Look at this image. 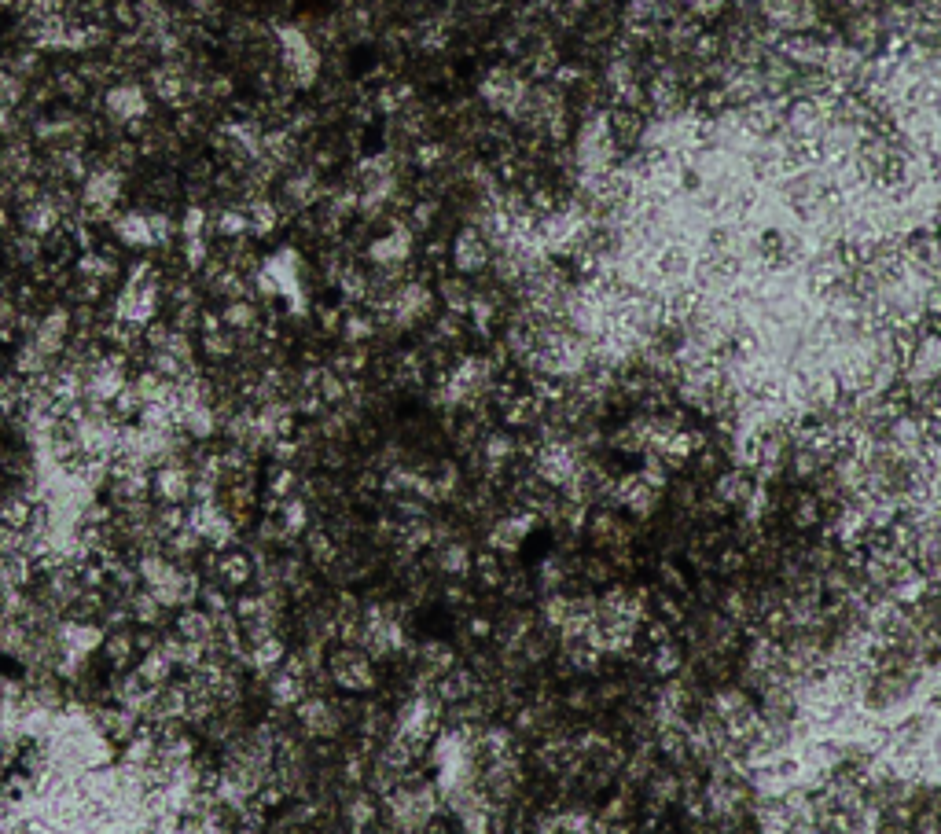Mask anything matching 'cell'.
Listing matches in <instances>:
<instances>
[{"label": "cell", "mask_w": 941, "mask_h": 834, "mask_svg": "<svg viewBox=\"0 0 941 834\" xmlns=\"http://www.w3.org/2000/svg\"><path fill=\"white\" fill-rule=\"evenodd\" d=\"M302 541H306V559L313 566H320V570H328V566H335L339 563V541L331 537L328 530H313L309 526L306 533H302Z\"/></svg>", "instance_id": "27"}, {"label": "cell", "mask_w": 941, "mask_h": 834, "mask_svg": "<svg viewBox=\"0 0 941 834\" xmlns=\"http://www.w3.org/2000/svg\"><path fill=\"white\" fill-rule=\"evenodd\" d=\"M714 493L725 500L728 508H743L747 496L754 493V478H750L747 467H728L714 478Z\"/></svg>", "instance_id": "21"}, {"label": "cell", "mask_w": 941, "mask_h": 834, "mask_svg": "<svg viewBox=\"0 0 941 834\" xmlns=\"http://www.w3.org/2000/svg\"><path fill=\"white\" fill-rule=\"evenodd\" d=\"M276 522L284 526L287 541L302 537V533L309 530V500L306 496H298V493L284 496V500H280V508H276Z\"/></svg>", "instance_id": "24"}, {"label": "cell", "mask_w": 941, "mask_h": 834, "mask_svg": "<svg viewBox=\"0 0 941 834\" xmlns=\"http://www.w3.org/2000/svg\"><path fill=\"white\" fill-rule=\"evenodd\" d=\"M467 629H471V640L482 643V640H489V636H493V621H486L482 614H475V618L467 621Z\"/></svg>", "instance_id": "40"}, {"label": "cell", "mask_w": 941, "mask_h": 834, "mask_svg": "<svg viewBox=\"0 0 941 834\" xmlns=\"http://www.w3.org/2000/svg\"><path fill=\"white\" fill-rule=\"evenodd\" d=\"M567 563H563V555H548L545 563H541V570H537V588L541 592H559V588L567 585Z\"/></svg>", "instance_id": "36"}, {"label": "cell", "mask_w": 941, "mask_h": 834, "mask_svg": "<svg viewBox=\"0 0 941 834\" xmlns=\"http://www.w3.org/2000/svg\"><path fill=\"white\" fill-rule=\"evenodd\" d=\"M688 662V654L681 651V643L673 640H662V643H655L651 647V654H647V665H651V673L655 677H662V680H669V677H677V669Z\"/></svg>", "instance_id": "25"}, {"label": "cell", "mask_w": 941, "mask_h": 834, "mask_svg": "<svg viewBox=\"0 0 941 834\" xmlns=\"http://www.w3.org/2000/svg\"><path fill=\"white\" fill-rule=\"evenodd\" d=\"M254 574H258V563H254V555L247 552H217L214 559V581L221 588H228V592H243L247 585H254Z\"/></svg>", "instance_id": "14"}, {"label": "cell", "mask_w": 941, "mask_h": 834, "mask_svg": "<svg viewBox=\"0 0 941 834\" xmlns=\"http://www.w3.org/2000/svg\"><path fill=\"white\" fill-rule=\"evenodd\" d=\"M221 320H225V327H228V331H236V335H254V331L261 327L258 305L250 302V298L225 302V309H221Z\"/></svg>", "instance_id": "28"}, {"label": "cell", "mask_w": 941, "mask_h": 834, "mask_svg": "<svg viewBox=\"0 0 941 834\" xmlns=\"http://www.w3.org/2000/svg\"><path fill=\"white\" fill-rule=\"evenodd\" d=\"M159 305H162V280H148V283L125 280V287L118 291V298H114V316H118L122 324H133L144 331V327L159 316Z\"/></svg>", "instance_id": "4"}, {"label": "cell", "mask_w": 941, "mask_h": 834, "mask_svg": "<svg viewBox=\"0 0 941 834\" xmlns=\"http://www.w3.org/2000/svg\"><path fill=\"white\" fill-rule=\"evenodd\" d=\"M287 658V643L280 632H265V636H254V640H247V647H243V662L258 673L261 680L269 677L273 669H280Z\"/></svg>", "instance_id": "13"}, {"label": "cell", "mask_w": 941, "mask_h": 834, "mask_svg": "<svg viewBox=\"0 0 941 834\" xmlns=\"http://www.w3.org/2000/svg\"><path fill=\"white\" fill-rule=\"evenodd\" d=\"M324 665H328L335 688H342L346 695H361V691L375 688V658L364 647H353V643L331 647Z\"/></svg>", "instance_id": "3"}, {"label": "cell", "mask_w": 941, "mask_h": 834, "mask_svg": "<svg viewBox=\"0 0 941 834\" xmlns=\"http://www.w3.org/2000/svg\"><path fill=\"white\" fill-rule=\"evenodd\" d=\"M111 232L125 250H151L155 247L148 210H118L114 221H111Z\"/></svg>", "instance_id": "15"}, {"label": "cell", "mask_w": 941, "mask_h": 834, "mask_svg": "<svg viewBox=\"0 0 941 834\" xmlns=\"http://www.w3.org/2000/svg\"><path fill=\"white\" fill-rule=\"evenodd\" d=\"M100 651H103V658H107V665H111V669H129V665H133V654H140L137 651V636H133V625L107 629Z\"/></svg>", "instance_id": "20"}, {"label": "cell", "mask_w": 941, "mask_h": 834, "mask_svg": "<svg viewBox=\"0 0 941 834\" xmlns=\"http://www.w3.org/2000/svg\"><path fill=\"white\" fill-rule=\"evenodd\" d=\"M533 81L526 78V70L508 67V63H497V67L486 70V78L478 85V96L493 114H504V118H515L522 111V103L530 96Z\"/></svg>", "instance_id": "2"}, {"label": "cell", "mask_w": 941, "mask_h": 834, "mask_svg": "<svg viewBox=\"0 0 941 834\" xmlns=\"http://www.w3.org/2000/svg\"><path fill=\"white\" fill-rule=\"evenodd\" d=\"M541 519V515H533V511H522V515H508V519H500L489 526L486 533V544L493 548V552L500 555H515L526 544V537L533 533V522Z\"/></svg>", "instance_id": "12"}, {"label": "cell", "mask_w": 941, "mask_h": 834, "mask_svg": "<svg viewBox=\"0 0 941 834\" xmlns=\"http://www.w3.org/2000/svg\"><path fill=\"white\" fill-rule=\"evenodd\" d=\"M728 4H732V0H684V8H688V15H692V19H699V23H710V19H721V15L728 12Z\"/></svg>", "instance_id": "38"}, {"label": "cell", "mask_w": 941, "mask_h": 834, "mask_svg": "<svg viewBox=\"0 0 941 834\" xmlns=\"http://www.w3.org/2000/svg\"><path fill=\"white\" fill-rule=\"evenodd\" d=\"M188 526L203 537L206 548H228V544L236 541L239 522L221 508V500H195L192 508H188Z\"/></svg>", "instance_id": "9"}, {"label": "cell", "mask_w": 941, "mask_h": 834, "mask_svg": "<svg viewBox=\"0 0 941 834\" xmlns=\"http://www.w3.org/2000/svg\"><path fill=\"white\" fill-rule=\"evenodd\" d=\"M717 607L725 610L728 618H736L739 625H747V621L754 618V585H747V581L739 577L736 585L721 588V599H717Z\"/></svg>", "instance_id": "22"}, {"label": "cell", "mask_w": 941, "mask_h": 834, "mask_svg": "<svg viewBox=\"0 0 941 834\" xmlns=\"http://www.w3.org/2000/svg\"><path fill=\"white\" fill-rule=\"evenodd\" d=\"M658 585H662V592H673V596H688V592H692L688 574H684L673 559H662V563H658Z\"/></svg>", "instance_id": "37"}, {"label": "cell", "mask_w": 941, "mask_h": 834, "mask_svg": "<svg viewBox=\"0 0 941 834\" xmlns=\"http://www.w3.org/2000/svg\"><path fill=\"white\" fill-rule=\"evenodd\" d=\"M787 511H791V526L798 533L817 530L820 522H824V500L817 493H794Z\"/></svg>", "instance_id": "23"}, {"label": "cell", "mask_w": 941, "mask_h": 834, "mask_svg": "<svg viewBox=\"0 0 941 834\" xmlns=\"http://www.w3.org/2000/svg\"><path fill=\"white\" fill-rule=\"evenodd\" d=\"M375 335V320H372V309L368 313H361V309H350V313H342V331L339 339L350 342V346H364V342Z\"/></svg>", "instance_id": "32"}, {"label": "cell", "mask_w": 941, "mask_h": 834, "mask_svg": "<svg viewBox=\"0 0 941 834\" xmlns=\"http://www.w3.org/2000/svg\"><path fill=\"white\" fill-rule=\"evenodd\" d=\"M761 23H769L780 34H813L820 23L813 0H761Z\"/></svg>", "instance_id": "8"}, {"label": "cell", "mask_w": 941, "mask_h": 834, "mask_svg": "<svg viewBox=\"0 0 941 834\" xmlns=\"http://www.w3.org/2000/svg\"><path fill=\"white\" fill-rule=\"evenodd\" d=\"M567 706L574 713H589L596 706V691L592 688H570L567 691Z\"/></svg>", "instance_id": "39"}, {"label": "cell", "mask_w": 941, "mask_h": 834, "mask_svg": "<svg viewBox=\"0 0 941 834\" xmlns=\"http://www.w3.org/2000/svg\"><path fill=\"white\" fill-rule=\"evenodd\" d=\"M192 485V463H184L181 456L159 460L151 467V500L155 504H192Z\"/></svg>", "instance_id": "5"}, {"label": "cell", "mask_w": 941, "mask_h": 834, "mask_svg": "<svg viewBox=\"0 0 941 834\" xmlns=\"http://www.w3.org/2000/svg\"><path fill=\"white\" fill-rule=\"evenodd\" d=\"M471 574L478 577V585L482 588H504V577H508V570H504V563H500V552H482L475 555V563H471Z\"/></svg>", "instance_id": "33"}, {"label": "cell", "mask_w": 941, "mask_h": 834, "mask_svg": "<svg viewBox=\"0 0 941 834\" xmlns=\"http://www.w3.org/2000/svg\"><path fill=\"white\" fill-rule=\"evenodd\" d=\"M379 816V805H375L368 794H353L350 801H346V820H350L353 831H364V827H372V820Z\"/></svg>", "instance_id": "35"}, {"label": "cell", "mask_w": 941, "mask_h": 834, "mask_svg": "<svg viewBox=\"0 0 941 834\" xmlns=\"http://www.w3.org/2000/svg\"><path fill=\"white\" fill-rule=\"evenodd\" d=\"M265 695H269V702H273L276 710H295L298 702L306 699V680L298 677V673H291L287 665H280V669H273V673L265 677Z\"/></svg>", "instance_id": "16"}, {"label": "cell", "mask_w": 941, "mask_h": 834, "mask_svg": "<svg viewBox=\"0 0 941 834\" xmlns=\"http://www.w3.org/2000/svg\"><path fill=\"white\" fill-rule=\"evenodd\" d=\"M449 265L460 276H478L493 265V243L486 239V232L478 225H464L449 239Z\"/></svg>", "instance_id": "6"}, {"label": "cell", "mask_w": 941, "mask_h": 834, "mask_svg": "<svg viewBox=\"0 0 941 834\" xmlns=\"http://www.w3.org/2000/svg\"><path fill=\"white\" fill-rule=\"evenodd\" d=\"M434 313V291L423 280H405L397 287L394 305H390V324L394 327H416L431 320Z\"/></svg>", "instance_id": "11"}, {"label": "cell", "mask_w": 941, "mask_h": 834, "mask_svg": "<svg viewBox=\"0 0 941 834\" xmlns=\"http://www.w3.org/2000/svg\"><path fill=\"white\" fill-rule=\"evenodd\" d=\"M173 629L181 632L184 640H192V643H214V636H217V618L210 614L206 607H181V614H177V621H173Z\"/></svg>", "instance_id": "17"}, {"label": "cell", "mask_w": 941, "mask_h": 834, "mask_svg": "<svg viewBox=\"0 0 941 834\" xmlns=\"http://www.w3.org/2000/svg\"><path fill=\"white\" fill-rule=\"evenodd\" d=\"M714 570L721 577H739L750 570V552L743 548V544L736 541H725L721 548L714 552Z\"/></svg>", "instance_id": "31"}, {"label": "cell", "mask_w": 941, "mask_h": 834, "mask_svg": "<svg viewBox=\"0 0 941 834\" xmlns=\"http://www.w3.org/2000/svg\"><path fill=\"white\" fill-rule=\"evenodd\" d=\"M585 533H589V544L596 552H618V548H629L633 544V522L618 515L614 508H596L589 511L585 519Z\"/></svg>", "instance_id": "10"}, {"label": "cell", "mask_w": 941, "mask_h": 834, "mask_svg": "<svg viewBox=\"0 0 941 834\" xmlns=\"http://www.w3.org/2000/svg\"><path fill=\"white\" fill-rule=\"evenodd\" d=\"M8 232V206H4V199H0V236Z\"/></svg>", "instance_id": "41"}, {"label": "cell", "mask_w": 941, "mask_h": 834, "mask_svg": "<svg viewBox=\"0 0 941 834\" xmlns=\"http://www.w3.org/2000/svg\"><path fill=\"white\" fill-rule=\"evenodd\" d=\"M125 603V610H129V621L133 625H162V618H166V603H162L151 588H144V585H137L129 596L122 599Z\"/></svg>", "instance_id": "19"}, {"label": "cell", "mask_w": 941, "mask_h": 834, "mask_svg": "<svg viewBox=\"0 0 941 834\" xmlns=\"http://www.w3.org/2000/svg\"><path fill=\"white\" fill-rule=\"evenodd\" d=\"M210 236L221 239V243H232V239H247L250 236V221L243 206H214L210 210Z\"/></svg>", "instance_id": "18"}, {"label": "cell", "mask_w": 941, "mask_h": 834, "mask_svg": "<svg viewBox=\"0 0 941 834\" xmlns=\"http://www.w3.org/2000/svg\"><path fill=\"white\" fill-rule=\"evenodd\" d=\"M438 298L445 302V309L449 313H460L467 316V309H471V298H475V287L467 283V276H442V283H438Z\"/></svg>", "instance_id": "29"}, {"label": "cell", "mask_w": 941, "mask_h": 834, "mask_svg": "<svg viewBox=\"0 0 941 834\" xmlns=\"http://www.w3.org/2000/svg\"><path fill=\"white\" fill-rule=\"evenodd\" d=\"M699 496H703V489H699V478H677V482H669V500H673V511L692 515L695 504H699Z\"/></svg>", "instance_id": "34"}, {"label": "cell", "mask_w": 941, "mask_h": 834, "mask_svg": "<svg viewBox=\"0 0 941 834\" xmlns=\"http://www.w3.org/2000/svg\"><path fill=\"white\" fill-rule=\"evenodd\" d=\"M100 107H103V118L111 125H122L129 136L140 133V129L151 122V92L133 78L111 81L100 96Z\"/></svg>", "instance_id": "1"}, {"label": "cell", "mask_w": 941, "mask_h": 834, "mask_svg": "<svg viewBox=\"0 0 941 834\" xmlns=\"http://www.w3.org/2000/svg\"><path fill=\"white\" fill-rule=\"evenodd\" d=\"M471 548H467L464 541H445V544H438V555H434V566L442 570L445 577H467L471 574Z\"/></svg>", "instance_id": "26"}, {"label": "cell", "mask_w": 941, "mask_h": 834, "mask_svg": "<svg viewBox=\"0 0 941 834\" xmlns=\"http://www.w3.org/2000/svg\"><path fill=\"white\" fill-rule=\"evenodd\" d=\"M137 673H140V680H144L148 688H162V684L177 680V677H173V673H177V665H173L162 651H148V654H140Z\"/></svg>", "instance_id": "30"}, {"label": "cell", "mask_w": 941, "mask_h": 834, "mask_svg": "<svg viewBox=\"0 0 941 834\" xmlns=\"http://www.w3.org/2000/svg\"><path fill=\"white\" fill-rule=\"evenodd\" d=\"M295 724L298 732L306 735L309 743H324V739H339V732L346 728L335 710V702H328L324 695H309L295 706Z\"/></svg>", "instance_id": "7"}]
</instances>
